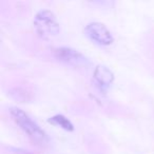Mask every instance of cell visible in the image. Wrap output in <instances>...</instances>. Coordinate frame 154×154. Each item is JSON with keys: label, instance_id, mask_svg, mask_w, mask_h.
I'll return each mask as SVG.
<instances>
[{"label": "cell", "instance_id": "52a82bcc", "mask_svg": "<svg viewBox=\"0 0 154 154\" xmlns=\"http://www.w3.org/2000/svg\"><path fill=\"white\" fill-rule=\"evenodd\" d=\"M9 94H10V96H11V97H13L14 99L20 101V103H23V101L30 100V99H31L28 91L23 90V89H20V88L13 89V90L10 91Z\"/></svg>", "mask_w": 154, "mask_h": 154}, {"label": "cell", "instance_id": "5b68a950", "mask_svg": "<svg viewBox=\"0 0 154 154\" xmlns=\"http://www.w3.org/2000/svg\"><path fill=\"white\" fill-rule=\"evenodd\" d=\"M114 82V74L108 66H97L93 73V84L101 92H106Z\"/></svg>", "mask_w": 154, "mask_h": 154}, {"label": "cell", "instance_id": "6da1fadb", "mask_svg": "<svg viewBox=\"0 0 154 154\" xmlns=\"http://www.w3.org/2000/svg\"><path fill=\"white\" fill-rule=\"evenodd\" d=\"M10 114H11L13 120L16 122L17 126L28 135V137L40 147H47L50 143V138L48 134L22 110L18 108H11L10 109Z\"/></svg>", "mask_w": 154, "mask_h": 154}, {"label": "cell", "instance_id": "ba28073f", "mask_svg": "<svg viewBox=\"0 0 154 154\" xmlns=\"http://www.w3.org/2000/svg\"><path fill=\"white\" fill-rule=\"evenodd\" d=\"M12 151L14 154H33L30 151H26V150H22V149H16V148H12Z\"/></svg>", "mask_w": 154, "mask_h": 154}, {"label": "cell", "instance_id": "3957f363", "mask_svg": "<svg viewBox=\"0 0 154 154\" xmlns=\"http://www.w3.org/2000/svg\"><path fill=\"white\" fill-rule=\"evenodd\" d=\"M85 34L92 41L99 45H110L113 43L114 37L107 26L101 22H91L85 28Z\"/></svg>", "mask_w": 154, "mask_h": 154}, {"label": "cell", "instance_id": "8992f818", "mask_svg": "<svg viewBox=\"0 0 154 154\" xmlns=\"http://www.w3.org/2000/svg\"><path fill=\"white\" fill-rule=\"evenodd\" d=\"M49 122L52 125H55L60 128L64 129L66 131H73L74 130V126L70 122V119L66 117V116L61 115V114H57V115H54L53 117H51L49 119Z\"/></svg>", "mask_w": 154, "mask_h": 154}, {"label": "cell", "instance_id": "7a4b0ae2", "mask_svg": "<svg viewBox=\"0 0 154 154\" xmlns=\"http://www.w3.org/2000/svg\"><path fill=\"white\" fill-rule=\"evenodd\" d=\"M33 26L40 38L51 39L59 34L60 26L57 18L50 10H41L35 15L33 20Z\"/></svg>", "mask_w": 154, "mask_h": 154}, {"label": "cell", "instance_id": "277c9868", "mask_svg": "<svg viewBox=\"0 0 154 154\" xmlns=\"http://www.w3.org/2000/svg\"><path fill=\"white\" fill-rule=\"evenodd\" d=\"M53 55L59 61L74 66H82L89 63L88 58L80 52L66 47L57 48L53 50Z\"/></svg>", "mask_w": 154, "mask_h": 154}]
</instances>
